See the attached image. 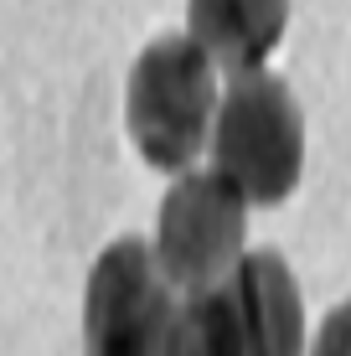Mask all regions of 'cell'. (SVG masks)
<instances>
[{
    "instance_id": "obj_1",
    "label": "cell",
    "mask_w": 351,
    "mask_h": 356,
    "mask_svg": "<svg viewBox=\"0 0 351 356\" xmlns=\"http://www.w3.org/2000/svg\"><path fill=\"white\" fill-rule=\"evenodd\" d=\"M217 170L248 196L253 207H274L300 186L305 165V119L295 93L263 67L233 72L212 119Z\"/></svg>"
},
{
    "instance_id": "obj_2",
    "label": "cell",
    "mask_w": 351,
    "mask_h": 356,
    "mask_svg": "<svg viewBox=\"0 0 351 356\" xmlns=\"http://www.w3.org/2000/svg\"><path fill=\"white\" fill-rule=\"evenodd\" d=\"M217 119L212 57L197 36H161L129 72V134L155 170H186Z\"/></svg>"
},
{
    "instance_id": "obj_3",
    "label": "cell",
    "mask_w": 351,
    "mask_h": 356,
    "mask_svg": "<svg viewBox=\"0 0 351 356\" xmlns=\"http://www.w3.org/2000/svg\"><path fill=\"white\" fill-rule=\"evenodd\" d=\"M171 279L140 238H119L93 264L83 300L88 356H171Z\"/></svg>"
},
{
    "instance_id": "obj_4",
    "label": "cell",
    "mask_w": 351,
    "mask_h": 356,
    "mask_svg": "<svg viewBox=\"0 0 351 356\" xmlns=\"http://www.w3.org/2000/svg\"><path fill=\"white\" fill-rule=\"evenodd\" d=\"M243 227H248V196L222 170H191L161 202L155 259H161L165 279L181 289L222 284L243 259Z\"/></svg>"
},
{
    "instance_id": "obj_5",
    "label": "cell",
    "mask_w": 351,
    "mask_h": 356,
    "mask_svg": "<svg viewBox=\"0 0 351 356\" xmlns=\"http://www.w3.org/2000/svg\"><path fill=\"white\" fill-rule=\"evenodd\" d=\"M248 356H305V305L279 253H248L233 268Z\"/></svg>"
},
{
    "instance_id": "obj_6",
    "label": "cell",
    "mask_w": 351,
    "mask_h": 356,
    "mask_svg": "<svg viewBox=\"0 0 351 356\" xmlns=\"http://www.w3.org/2000/svg\"><path fill=\"white\" fill-rule=\"evenodd\" d=\"M191 36L202 52L227 72H253L279 47L289 0H191L186 6Z\"/></svg>"
},
{
    "instance_id": "obj_7",
    "label": "cell",
    "mask_w": 351,
    "mask_h": 356,
    "mask_svg": "<svg viewBox=\"0 0 351 356\" xmlns=\"http://www.w3.org/2000/svg\"><path fill=\"white\" fill-rule=\"evenodd\" d=\"M171 356H248L243 310H238L233 284L191 289V300L176 310L171 325Z\"/></svg>"
},
{
    "instance_id": "obj_8",
    "label": "cell",
    "mask_w": 351,
    "mask_h": 356,
    "mask_svg": "<svg viewBox=\"0 0 351 356\" xmlns=\"http://www.w3.org/2000/svg\"><path fill=\"white\" fill-rule=\"evenodd\" d=\"M310 356H351V300L336 305L320 321V336H316V346H310Z\"/></svg>"
}]
</instances>
